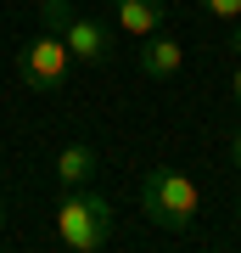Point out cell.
I'll return each instance as SVG.
<instances>
[{
  "instance_id": "obj_1",
  "label": "cell",
  "mask_w": 241,
  "mask_h": 253,
  "mask_svg": "<svg viewBox=\"0 0 241 253\" xmlns=\"http://www.w3.org/2000/svg\"><path fill=\"white\" fill-rule=\"evenodd\" d=\"M197 208H202V191H197V180L185 169L157 163V169L140 174V214L157 231H191L197 225Z\"/></svg>"
},
{
  "instance_id": "obj_2",
  "label": "cell",
  "mask_w": 241,
  "mask_h": 253,
  "mask_svg": "<svg viewBox=\"0 0 241 253\" xmlns=\"http://www.w3.org/2000/svg\"><path fill=\"white\" fill-rule=\"evenodd\" d=\"M56 242L68 253H101L112 242V203L101 197V191L68 186L62 208H56Z\"/></svg>"
},
{
  "instance_id": "obj_3",
  "label": "cell",
  "mask_w": 241,
  "mask_h": 253,
  "mask_svg": "<svg viewBox=\"0 0 241 253\" xmlns=\"http://www.w3.org/2000/svg\"><path fill=\"white\" fill-rule=\"evenodd\" d=\"M39 17H45L51 34H62V45L73 51V62H84V68H107V62H112V34H107V23L79 17L68 0H39Z\"/></svg>"
},
{
  "instance_id": "obj_4",
  "label": "cell",
  "mask_w": 241,
  "mask_h": 253,
  "mask_svg": "<svg viewBox=\"0 0 241 253\" xmlns=\"http://www.w3.org/2000/svg\"><path fill=\"white\" fill-rule=\"evenodd\" d=\"M17 73H23V84L28 90H39V96H51V90H62V84L73 79V51L62 45V34H34L23 45V56H17Z\"/></svg>"
},
{
  "instance_id": "obj_5",
  "label": "cell",
  "mask_w": 241,
  "mask_h": 253,
  "mask_svg": "<svg viewBox=\"0 0 241 253\" xmlns=\"http://www.w3.org/2000/svg\"><path fill=\"white\" fill-rule=\"evenodd\" d=\"M179 68H185V45H179L174 34H146L140 40V73L146 79H179Z\"/></svg>"
},
{
  "instance_id": "obj_6",
  "label": "cell",
  "mask_w": 241,
  "mask_h": 253,
  "mask_svg": "<svg viewBox=\"0 0 241 253\" xmlns=\"http://www.w3.org/2000/svg\"><path fill=\"white\" fill-rule=\"evenodd\" d=\"M163 17H169V0H112V23L124 28V34H157Z\"/></svg>"
},
{
  "instance_id": "obj_7",
  "label": "cell",
  "mask_w": 241,
  "mask_h": 253,
  "mask_svg": "<svg viewBox=\"0 0 241 253\" xmlns=\"http://www.w3.org/2000/svg\"><path fill=\"white\" fill-rule=\"evenodd\" d=\"M90 174H96V146H90V141H68L62 152H56V180H62V191L68 186H84Z\"/></svg>"
},
{
  "instance_id": "obj_8",
  "label": "cell",
  "mask_w": 241,
  "mask_h": 253,
  "mask_svg": "<svg viewBox=\"0 0 241 253\" xmlns=\"http://www.w3.org/2000/svg\"><path fill=\"white\" fill-rule=\"evenodd\" d=\"M202 11H213L219 23H241V0H202Z\"/></svg>"
},
{
  "instance_id": "obj_9",
  "label": "cell",
  "mask_w": 241,
  "mask_h": 253,
  "mask_svg": "<svg viewBox=\"0 0 241 253\" xmlns=\"http://www.w3.org/2000/svg\"><path fill=\"white\" fill-rule=\"evenodd\" d=\"M230 96L241 101V56H236V73H230Z\"/></svg>"
},
{
  "instance_id": "obj_10",
  "label": "cell",
  "mask_w": 241,
  "mask_h": 253,
  "mask_svg": "<svg viewBox=\"0 0 241 253\" xmlns=\"http://www.w3.org/2000/svg\"><path fill=\"white\" fill-rule=\"evenodd\" d=\"M230 158H236V169H241V124H236V135H230Z\"/></svg>"
},
{
  "instance_id": "obj_11",
  "label": "cell",
  "mask_w": 241,
  "mask_h": 253,
  "mask_svg": "<svg viewBox=\"0 0 241 253\" xmlns=\"http://www.w3.org/2000/svg\"><path fill=\"white\" fill-rule=\"evenodd\" d=\"M224 45H230V56H241V28H230V40H224Z\"/></svg>"
},
{
  "instance_id": "obj_12",
  "label": "cell",
  "mask_w": 241,
  "mask_h": 253,
  "mask_svg": "<svg viewBox=\"0 0 241 253\" xmlns=\"http://www.w3.org/2000/svg\"><path fill=\"white\" fill-rule=\"evenodd\" d=\"M236 231H241V197H236Z\"/></svg>"
},
{
  "instance_id": "obj_13",
  "label": "cell",
  "mask_w": 241,
  "mask_h": 253,
  "mask_svg": "<svg viewBox=\"0 0 241 253\" xmlns=\"http://www.w3.org/2000/svg\"><path fill=\"white\" fill-rule=\"evenodd\" d=\"M0 225H6V197H0Z\"/></svg>"
}]
</instances>
